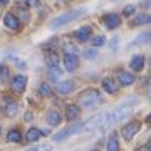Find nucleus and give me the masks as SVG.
Returning <instances> with one entry per match:
<instances>
[{"label": "nucleus", "mask_w": 151, "mask_h": 151, "mask_svg": "<svg viewBox=\"0 0 151 151\" xmlns=\"http://www.w3.org/2000/svg\"><path fill=\"white\" fill-rule=\"evenodd\" d=\"M25 86H27V77H25V76L17 74L10 79V87H12L14 92H24Z\"/></svg>", "instance_id": "nucleus-6"}, {"label": "nucleus", "mask_w": 151, "mask_h": 151, "mask_svg": "<svg viewBox=\"0 0 151 151\" xmlns=\"http://www.w3.org/2000/svg\"><path fill=\"white\" fill-rule=\"evenodd\" d=\"M103 96L97 89H86L79 94V108H94L101 104Z\"/></svg>", "instance_id": "nucleus-2"}, {"label": "nucleus", "mask_w": 151, "mask_h": 151, "mask_svg": "<svg viewBox=\"0 0 151 151\" xmlns=\"http://www.w3.org/2000/svg\"><path fill=\"white\" fill-rule=\"evenodd\" d=\"M84 57L89 59V60H92V59H96L97 57V52L94 50V49H87V50H84Z\"/></svg>", "instance_id": "nucleus-26"}, {"label": "nucleus", "mask_w": 151, "mask_h": 151, "mask_svg": "<svg viewBox=\"0 0 151 151\" xmlns=\"http://www.w3.org/2000/svg\"><path fill=\"white\" fill-rule=\"evenodd\" d=\"M37 92L40 96H52V87L49 86L47 82H42V84L37 87Z\"/></svg>", "instance_id": "nucleus-22"}, {"label": "nucleus", "mask_w": 151, "mask_h": 151, "mask_svg": "<svg viewBox=\"0 0 151 151\" xmlns=\"http://www.w3.org/2000/svg\"><path fill=\"white\" fill-rule=\"evenodd\" d=\"M47 74H49V79H54V81H55V79H59V74H60V72H59V70L50 69V70L47 72Z\"/></svg>", "instance_id": "nucleus-29"}, {"label": "nucleus", "mask_w": 151, "mask_h": 151, "mask_svg": "<svg viewBox=\"0 0 151 151\" xmlns=\"http://www.w3.org/2000/svg\"><path fill=\"white\" fill-rule=\"evenodd\" d=\"M104 24H106V27L109 30H114L116 27H119V24H121V17L118 14H108V15L104 17Z\"/></svg>", "instance_id": "nucleus-9"}, {"label": "nucleus", "mask_w": 151, "mask_h": 151, "mask_svg": "<svg viewBox=\"0 0 151 151\" xmlns=\"http://www.w3.org/2000/svg\"><path fill=\"white\" fill-rule=\"evenodd\" d=\"M92 151H97V150H92Z\"/></svg>", "instance_id": "nucleus-36"}, {"label": "nucleus", "mask_w": 151, "mask_h": 151, "mask_svg": "<svg viewBox=\"0 0 151 151\" xmlns=\"http://www.w3.org/2000/svg\"><path fill=\"white\" fill-rule=\"evenodd\" d=\"M40 136H42V131L39 129V128H30V129L27 131L25 138H27L29 143H34V141H39V139H40Z\"/></svg>", "instance_id": "nucleus-18"}, {"label": "nucleus", "mask_w": 151, "mask_h": 151, "mask_svg": "<svg viewBox=\"0 0 151 151\" xmlns=\"http://www.w3.org/2000/svg\"><path fill=\"white\" fill-rule=\"evenodd\" d=\"M79 17H82V10L81 9H72V10H69V12H65V14H62V15H57L55 19H52L49 25L52 29H59V27L67 25V24H72V22L77 20Z\"/></svg>", "instance_id": "nucleus-3"}, {"label": "nucleus", "mask_w": 151, "mask_h": 151, "mask_svg": "<svg viewBox=\"0 0 151 151\" xmlns=\"http://www.w3.org/2000/svg\"><path fill=\"white\" fill-rule=\"evenodd\" d=\"M148 42H151V34L150 32L141 34V35H138V37L134 39V44H148Z\"/></svg>", "instance_id": "nucleus-24"}, {"label": "nucleus", "mask_w": 151, "mask_h": 151, "mask_svg": "<svg viewBox=\"0 0 151 151\" xmlns=\"http://www.w3.org/2000/svg\"><path fill=\"white\" fill-rule=\"evenodd\" d=\"M103 89L108 92V94H116V92H118V84H116V81L106 77V79H103Z\"/></svg>", "instance_id": "nucleus-14"}, {"label": "nucleus", "mask_w": 151, "mask_h": 151, "mask_svg": "<svg viewBox=\"0 0 151 151\" xmlns=\"http://www.w3.org/2000/svg\"><path fill=\"white\" fill-rule=\"evenodd\" d=\"M4 109H5V114H7V116H15V114L19 113V104H17V103H12V101H10V103L5 104V108H4Z\"/></svg>", "instance_id": "nucleus-21"}, {"label": "nucleus", "mask_w": 151, "mask_h": 151, "mask_svg": "<svg viewBox=\"0 0 151 151\" xmlns=\"http://www.w3.org/2000/svg\"><path fill=\"white\" fill-rule=\"evenodd\" d=\"M148 97H150V101H151V89L148 91Z\"/></svg>", "instance_id": "nucleus-33"}, {"label": "nucleus", "mask_w": 151, "mask_h": 151, "mask_svg": "<svg viewBox=\"0 0 151 151\" xmlns=\"http://www.w3.org/2000/svg\"><path fill=\"white\" fill-rule=\"evenodd\" d=\"M7 76H9V69H7L5 65H0V79H2V81H5Z\"/></svg>", "instance_id": "nucleus-28"}, {"label": "nucleus", "mask_w": 151, "mask_h": 151, "mask_svg": "<svg viewBox=\"0 0 151 151\" xmlns=\"http://www.w3.org/2000/svg\"><path fill=\"white\" fill-rule=\"evenodd\" d=\"M55 91L59 94H69L74 91V81H59L55 86Z\"/></svg>", "instance_id": "nucleus-10"}, {"label": "nucleus", "mask_w": 151, "mask_h": 151, "mask_svg": "<svg viewBox=\"0 0 151 151\" xmlns=\"http://www.w3.org/2000/svg\"><path fill=\"white\" fill-rule=\"evenodd\" d=\"M148 151H151V143H150V146H148Z\"/></svg>", "instance_id": "nucleus-35"}, {"label": "nucleus", "mask_w": 151, "mask_h": 151, "mask_svg": "<svg viewBox=\"0 0 151 151\" xmlns=\"http://www.w3.org/2000/svg\"><path fill=\"white\" fill-rule=\"evenodd\" d=\"M139 151H148V148H141V150Z\"/></svg>", "instance_id": "nucleus-34"}, {"label": "nucleus", "mask_w": 151, "mask_h": 151, "mask_svg": "<svg viewBox=\"0 0 151 151\" xmlns=\"http://www.w3.org/2000/svg\"><path fill=\"white\" fill-rule=\"evenodd\" d=\"M129 67L134 70H143V67H145V57L143 55H134L129 60Z\"/></svg>", "instance_id": "nucleus-16"}, {"label": "nucleus", "mask_w": 151, "mask_h": 151, "mask_svg": "<svg viewBox=\"0 0 151 151\" xmlns=\"http://www.w3.org/2000/svg\"><path fill=\"white\" fill-rule=\"evenodd\" d=\"M108 151H119V141L116 134H111V138L108 139V145H106Z\"/></svg>", "instance_id": "nucleus-19"}, {"label": "nucleus", "mask_w": 151, "mask_h": 151, "mask_svg": "<svg viewBox=\"0 0 151 151\" xmlns=\"http://www.w3.org/2000/svg\"><path fill=\"white\" fill-rule=\"evenodd\" d=\"M134 12H136V7L134 5H126V7H124V10H123V14L126 17H131V15H134Z\"/></svg>", "instance_id": "nucleus-27"}, {"label": "nucleus", "mask_w": 151, "mask_h": 151, "mask_svg": "<svg viewBox=\"0 0 151 151\" xmlns=\"http://www.w3.org/2000/svg\"><path fill=\"white\" fill-rule=\"evenodd\" d=\"M79 65V57L77 54H65L64 55V67L67 72H74Z\"/></svg>", "instance_id": "nucleus-7"}, {"label": "nucleus", "mask_w": 151, "mask_h": 151, "mask_svg": "<svg viewBox=\"0 0 151 151\" xmlns=\"http://www.w3.org/2000/svg\"><path fill=\"white\" fill-rule=\"evenodd\" d=\"M4 24H5V27L12 29V30H19V29H20V20H19V17L14 15L12 12H9V14L4 15Z\"/></svg>", "instance_id": "nucleus-8"}, {"label": "nucleus", "mask_w": 151, "mask_h": 151, "mask_svg": "<svg viewBox=\"0 0 151 151\" xmlns=\"http://www.w3.org/2000/svg\"><path fill=\"white\" fill-rule=\"evenodd\" d=\"M141 128V123L139 121H131V123H128L126 126H123V129H121V136H123L124 139H133V136L139 131Z\"/></svg>", "instance_id": "nucleus-5"}, {"label": "nucleus", "mask_w": 151, "mask_h": 151, "mask_svg": "<svg viewBox=\"0 0 151 151\" xmlns=\"http://www.w3.org/2000/svg\"><path fill=\"white\" fill-rule=\"evenodd\" d=\"M45 64H47L50 69H57V65H59V55L55 54V52L45 54Z\"/></svg>", "instance_id": "nucleus-17"}, {"label": "nucleus", "mask_w": 151, "mask_h": 151, "mask_svg": "<svg viewBox=\"0 0 151 151\" xmlns=\"http://www.w3.org/2000/svg\"><path fill=\"white\" fill-rule=\"evenodd\" d=\"M79 114H81V108H79L77 104H69V106L65 108V118H67V121H74V119H77Z\"/></svg>", "instance_id": "nucleus-12"}, {"label": "nucleus", "mask_w": 151, "mask_h": 151, "mask_svg": "<svg viewBox=\"0 0 151 151\" xmlns=\"http://www.w3.org/2000/svg\"><path fill=\"white\" fill-rule=\"evenodd\" d=\"M91 44H92V47H101V45L106 44V37L104 35H96V37H92Z\"/></svg>", "instance_id": "nucleus-25"}, {"label": "nucleus", "mask_w": 151, "mask_h": 151, "mask_svg": "<svg viewBox=\"0 0 151 151\" xmlns=\"http://www.w3.org/2000/svg\"><path fill=\"white\" fill-rule=\"evenodd\" d=\"M148 22H151V17L148 14H141L133 20V25H143V24H148Z\"/></svg>", "instance_id": "nucleus-23"}, {"label": "nucleus", "mask_w": 151, "mask_h": 151, "mask_svg": "<svg viewBox=\"0 0 151 151\" xmlns=\"http://www.w3.org/2000/svg\"><path fill=\"white\" fill-rule=\"evenodd\" d=\"M146 123L151 124V114H148V116H146Z\"/></svg>", "instance_id": "nucleus-32"}, {"label": "nucleus", "mask_w": 151, "mask_h": 151, "mask_svg": "<svg viewBox=\"0 0 151 151\" xmlns=\"http://www.w3.org/2000/svg\"><path fill=\"white\" fill-rule=\"evenodd\" d=\"M27 151H50V150H49L47 145H44V146H40V148H30V150H27Z\"/></svg>", "instance_id": "nucleus-30"}, {"label": "nucleus", "mask_w": 151, "mask_h": 151, "mask_svg": "<svg viewBox=\"0 0 151 151\" xmlns=\"http://www.w3.org/2000/svg\"><path fill=\"white\" fill-rule=\"evenodd\" d=\"M134 103H136V99H129V101H124L123 104H119V106H116L114 109H111L109 113H104V116H106V124H104V128L113 126V124L123 121L124 118H128V114L133 111V109H131V104H134Z\"/></svg>", "instance_id": "nucleus-1"}, {"label": "nucleus", "mask_w": 151, "mask_h": 151, "mask_svg": "<svg viewBox=\"0 0 151 151\" xmlns=\"http://www.w3.org/2000/svg\"><path fill=\"white\" fill-rule=\"evenodd\" d=\"M45 121H47V124H50V126H57V124H60V114L55 111V109H50L47 114H45Z\"/></svg>", "instance_id": "nucleus-13"}, {"label": "nucleus", "mask_w": 151, "mask_h": 151, "mask_svg": "<svg viewBox=\"0 0 151 151\" xmlns=\"http://www.w3.org/2000/svg\"><path fill=\"white\" fill-rule=\"evenodd\" d=\"M82 131V124L77 123V124H70V126H67V128H64V129H60L59 133H55L52 138H54V141H62L65 139V138H69V136L76 134V133H81Z\"/></svg>", "instance_id": "nucleus-4"}, {"label": "nucleus", "mask_w": 151, "mask_h": 151, "mask_svg": "<svg viewBox=\"0 0 151 151\" xmlns=\"http://www.w3.org/2000/svg\"><path fill=\"white\" fill-rule=\"evenodd\" d=\"M92 35V30L89 25H84V27L77 29V32H76V39L79 40V42H87Z\"/></svg>", "instance_id": "nucleus-11"}, {"label": "nucleus", "mask_w": 151, "mask_h": 151, "mask_svg": "<svg viewBox=\"0 0 151 151\" xmlns=\"http://www.w3.org/2000/svg\"><path fill=\"white\" fill-rule=\"evenodd\" d=\"M0 131H2V129H0Z\"/></svg>", "instance_id": "nucleus-37"}, {"label": "nucleus", "mask_w": 151, "mask_h": 151, "mask_svg": "<svg viewBox=\"0 0 151 151\" xmlns=\"http://www.w3.org/2000/svg\"><path fill=\"white\" fill-rule=\"evenodd\" d=\"M22 139V134L19 129H10L9 131V134H7V141L9 143H19Z\"/></svg>", "instance_id": "nucleus-20"}, {"label": "nucleus", "mask_w": 151, "mask_h": 151, "mask_svg": "<svg viewBox=\"0 0 151 151\" xmlns=\"http://www.w3.org/2000/svg\"><path fill=\"white\" fill-rule=\"evenodd\" d=\"M20 15H22V19H24V20H29V19H30V15H29L27 10H20Z\"/></svg>", "instance_id": "nucleus-31"}, {"label": "nucleus", "mask_w": 151, "mask_h": 151, "mask_svg": "<svg viewBox=\"0 0 151 151\" xmlns=\"http://www.w3.org/2000/svg\"><path fill=\"white\" fill-rule=\"evenodd\" d=\"M118 82L121 86H131L134 82V76L129 72H119L118 74Z\"/></svg>", "instance_id": "nucleus-15"}]
</instances>
